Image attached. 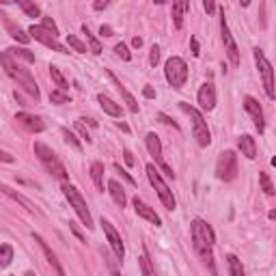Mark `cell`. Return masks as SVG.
Segmentation results:
<instances>
[{
	"label": "cell",
	"mask_w": 276,
	"mask_h": 276,
	"mask_svg": "<svg viewBox=\"0 0 276 276\" xmlns=\"http://www.w3.org/2000/svg\"><path fill=\"white\" fill-rule=\"evenodd\" d=\"M0 61H3V67H5V71H7V76H11L20 86H24V89L31 93L35 99H39V89H37V84H35L33 76L28 74L26 69H22L20 65L13 63V61H11V54L7 52V50L3 52V56H0Z\"/></svg>",
	"instance_id": "1"
},
{
	"label": "cell",
	"mask_w": 276,
	"mask_h": 276,
	"mask_svg": "<svg viewBox=\"0 0 276 276\" xmlns=\"http://www.w3.org/2000/svg\"><path fill=\"white\" fill-rule=\"evenodd\" d=\"M35 156H37L41 160V164L46 166V171L50 173L52 177L56 179H61L65 181L69 175H67V171H65V166L61 164V160L54 156V151L48 147V145H43V143H35Z\"/></svg>",
	"instance_id": "2"
},
{
	"label": "cell",
	"mask_w": 276,
	"mask_h": 276,
	"mask_svg": "<svg viewBox=\"0 0 276 276\" xmlns=\"http://www.w3.org/2000/svg\"><path fill=\"white\" fill-rule=\"evenodd\" d=\"M179 108L184 110L186 114H190L192 119V134L197 138V143L201 147H209V143H212V134H209V127L205 119H203V114L197 110V108H192L190 104H186V101H179Z\"/></svg>",
	"instance_id": "3"
},
{
	"label": "cell",
	"mask_w": 276,
	"mask_h": 276,
	"mask_svg": "<svg viewBox=\"0 0 276 276\" xmlns=\"http://www.w3.org/2000/svg\"><path fill=\"white\" fill-rule=\"evenodd\" d=\"M190 231H192V242H194V248L199 252L201 250H212V246L216 242V233L214 229L209 227L205 220H201V218H194L190 222Z\"/></svg>",
	"instance_id": "4"
},
{
	"label": "cell",
	"mask_w": 276,
	"mask_h": 276,
	"mask_svg": "<svg viewBox=\"0 0 276 276\" xmlns=\"http://www.w3.org/2000/svg\"><path fill=\"white\" fill-rule=\"evenodd\" d=\"M63 194H65V199L69 201V205L74 207V212L78 214V218L82 220V224L86 229H93V216L89 212V207H86V201L82 199V194H80L74 186H69V184H65L63 186Z\"/></svg>",
	"instance_id": "5"
},
{
	"label": "cell",
	"mask_w": 276,
	"mask_h": 276,
	"mask_svg": "<svg viewBox=\"0 0 276 276\" xmlns=\"http://www.w3.org/2000/svg\"><path fill=\"white\" fill-rule=\"evenodd\" d=\"M147 177L151 181V186L156 188V192H158L160 201H162V205L169 209V212H173V209L177 207V201H175V197H173V190L164 184V179L160 177V173H158V169L154 164H147Z\"/></svg>",
	"instance_id": "6"
},
{
	"label": "cell",
	"mask_w": 276,
	"mask_h": 276,
	"mask_svg": "<svg viewBox=\"0 0 276 276\" xmlns=\"http://www.w3.org/2000/svg\"><path fill=\"white\" fill-rule=\"evenodd\" d=\"M164 76L173 89H181L188 80V65L181 56H171L164 65Z\"/></svg>",
	"instance_id": "7"
},
{
	"label": "cell",
	"mask_w": 276,
	"mask_h": 276,
	"mask_svg": "<svg viewBox=\"0 0 276 276\" xmlns=\"http://www.w3.org/2000/svg\"><path fill=\"white\" fill-rule=\"evenodd\" d=\"M252 56H255V63H257V69H259V76H261V80H263L267 97L274 99L276 97V86H274V69H272V65H270V61L265 59L263 50H259V48L252 50Z\"/></svg>",
	"instance_id": "8"
},
{
	"label": "cell",
	"mask_w": 276,
	"mask_h": 276,
	"mask_svg": "<svg viewBox=\"0 0 276 276\" xmlns=\"http://www.w3.org/2000/svg\"><path fill=\"white\" fill-rule=\"evenodd\" d=\"M216 175H218V179H222V181L235 179V175H237V156H235V151L227 149V151H222V154L218 156Z\"/></svg>",
	"instance_id": "9"
},
{
	"label": "cell",
	"mask_w": 276,
	"mask_h": 276,
	"mask_svg": "<svg viewBox=\"0 0 276 276\" xmlns=\"http://www.w3.org/2000/svg\"><path fill=\"white\" fill-rule=\"evenodd\" d=\"M28 35H31L33 39H37L39 43H43L46 48H52L54 52H61V54H67V48L63 46V43H59V39H56L54 33H50L48 28L43 26H31V31H28Z\"/></svg>",
	"instance_id": "10"
},
{
	"label": "cell",
	"mask_w": 276,
	"mask_h": 276,
	"mask_svg": "<svg viewBox=\"0 0 276 276\" xmlns=\"http://www.w3.org/2000/svg\"><path fill=\"white\" fill-rule=\"evenodd\" d=\"M220 35H222L224 52H227L229 61L233 63V65H239V50L235 46V39H233V35H231V28L227 24V20H224V9L220 11Z\"/></svg>",
	"instance_id": "11"
},
{
	"label": "cell",
	"mask_w": 276,
	"mask_h": 276,
	"mask_svg": "<svg viewBox=\"0 0 276 276\" xmlns=\"http://www.w3.org/2000/svg\"><path fill=\"white\" fill-rule=\"evenodd\" d=\"M101 229H104V233H106V237H108V244H110V248H112V252L117 255V259H123L125 257V246H123V239H121V235H119V231L112 227V222L110 220H106V218H101Z\"/></svg>",
	"instance_id": "12"
},
{
	"label": "cell",
	"mask_w": 276,
	"mask_h": 276,
	"mask_svg": "<svg viewBox=\"0 0 276 276\" xmlns=\"http://www.w3.org/2000/svg\"><path fill=\"white\" fill-rule=\"evenodd\" d=\"M244 108H246V112L250 114V119H252V123H255V127L259 129V134H263V129H265V119H263V110H261V104H259L255 97L246 95V97H244Z\"/></svg>",
	"instance_id": "13"
},
{
	"label": "cell",
	"mask_w": 276,
	"mask_h": 276,
	"mask_svg": "<svg viewBox=\"0 0 276 276\" xmlns=\"http://www.w3.org/2000/svg\"><path fill=\"white\" fill-rule=\"evenodd\" d=\"M197 99H199V106L203 108V110H214L216 108V86L212 82H205L201 84V89L197 93Z\"/></svg>",
	"instance_id": "14"
},
{
	"label": "cell",
	"mask_w": 276,
	"mask_h": 276,
	"mask_svg": "<svg viewBox=\"0 0 276 276\" xmlns=\"http://www.w3.org/2000/svg\"><path fill=\"white\" fill-rule=\"evenodd\" d=\"M134 209H136V214L141 216V218H145L147 222L156 224V227H160V224H162V218H160V216L156 214V209H154V207H149L143 199H138V197L134 199Z\"/></svg>",
	"instance_id": "15"
},
{
	"label": "cell",
	"mask_w": 276,
	"mask_h": 276,
	"mask_svg": "<svg viewBox=\"0 0 276 276\" xmlns=\"http://www.w3.org/2000/svg\"><path fill=\"white\" fill-rule=\"evenodd\" d=\"M16 121L20 123V125H24L26 129H31V132H43V129H46V123H43V119L37 117V114L18 112L16 114Z\"/></svg>",
	"instance_id": "16"
},
{
	"label": "cell",
	"mask_w": 276,
	"mask_h": 276,
	"mask_svg": "<svg viewBox=\"0 0 276 276\" xmlns=\"http://www.w3.org/2000/svg\"><path fill=\"white\" fill-rule=\"evenodd\" d=\"M145 145H147V149H149V154L156 158V162L162 166L166 164L164 160H162V143H160V136L156 132H149L147 136H145Z\"/></svg>",
	"instance_id": "17"
},
{
	"label": "cell",
	"mask_w": 276,
	"mask_h": 276,
	"mask_svg": "<svg viewBox=\"0 0 276 276\" xmlns=\"http://www.w3.org/2000/svg\"><path fill=\"white\" fill-rule=\"evenodd\" d=\"M33 237H35V242H37V244L41 246L43 255H46V259H48V263L54 267V270H56V274H59V276H65V270H63V265L59 263V259H56V255L52 252V248H50V246H48L46 242H43V237H41V235H37V233H35Z\"/></svg>",
	"instance_id": "18"
},
{
	"label": "cell",
	"mask_w": 276,
	"mask_h": 276,
	"mask_svg": "<svg viewBox=\"0 0 276 276\" xmlns=\"http://www.w3.org/2000/svg\"><path fill=\"white\" fill-rule=\"evenodd\" d=\"M237 147H239V151H242L244 158H248V160L257 158V143H255V138H252L250 134L239 136L237 138Z\"/></svg>",
	"instance_id": "19"
},
{
	"label": "cell",
	"mask_w": 276,
	"mask_h": 276,
	"mask_svg": "<svg viewBox=\"0 0 276 276\" xmlns=\"http://www.w3.org/2000/svg\"><path fill=\"white\" fill-rule=\"evenodd\" d=\"M97 101H99L101 110H104L106 114H110V117H117V119L123 117V108H121L114 99H110L108 95H104V93H99V95H97Z\"/></svg>",
	"instance_id": "20"
},
{
	"label": "cell",
	"mask_w": 276,
	"mask_h": 276,
	"mask_svg": "<svg viewBox=\"0 0 276 276\" xmlns=\"http://www.w3.org/2000/svg\"><path fill=\"white\" fill-rule=\"evenodd\" d=\"M106 74H108V76H110V80H112V82H114V84H117V89H119V93H121V97H123V99H125V104H127V108H129V110H132V112H138V101L134 99V95H132V93H129V91L125 89V86H123V84H121V80H119L117 76H114V74H112V71H110V69H108V71H106Z\"/></svg>",
	"instance_id": "21"
},
{
	"label": "cell",
	"mask_w": 276,
	"mask_h": 276,
	"mask_svg": "<svg viewBox=\"0 0 276 276\" xmlns=\"http://www.w3.org/2000/svg\"><path fill=\"white\" fill-rule=\"evenodd\" d=\"M108 192H110L112 201L117 203L119 207H125L127 197H125V190H123V186H119V181H114V179L108 181Z\"/></svg>",
	"instance_id": "22"
},
{
	"label": "cell",
	"mask_w": 276,
	"mask_h": 276,
	"mask_svg": "<svg viewBox=\"0 0 276 276\" xmlns=\"http://www.w3.org/2000/svg\"><path fill=\"white\" fill-rule=\"evenodd\" d=\"M5 26H7V31L11 33V37H13V39H18L20 43H28V41H31V35H26L20 26L13 24L11 20H5Z\"/></svg>",
	"instance_id": "23"
},
{
	"label": "cell",
	"mask_w": 276,
	"mask_h": 276,
	"mask_svg": "<svg viewBox=\"0 0 276 276\" xmlns=\"http://www.w3.org/2000/svg\"><path fill=\"white\" fill-rule=\"evenodd\" d=\"M91 177H93V181H95L97 190L104 192V164H101V162H93L91 164Z\"/></svg>",
	"instance_id": "24"
},
{
	"label": "cell",
	"mask_w": 276,
	"mask_h": 276,
	"mask_svg": "<svg viewBox=\"0 0 276 276\" xmlns=\"http://www.w3.org/2000/svg\"><path fill=\"white\" fill-rule=\"evenodd\" d=\"M190 9V5L188 3H177L173 5V22H175V28L179 31L181 26H184V11Z\"/></svg>",
	"instance_id": "25"
},
{
	"label": "cell",
	"mask_w": 276,
	"mask_h": 276,
	"mask_svg": "<svg viewBox=\"0 0 276 276\" xmlns=\"http://www.w3.org/2000/svg\"><path fill=\"white\" fill-rule=\"evenodd\" d=\"M20 9L26 13L28 18H41V9H39V5H35V3H28V0H20Z\"/></svg>",
	"instance_id": "26"
},
{
	"label": "cell",
	"mask_w": 276,
	"mask_h": 276,
	"mask_svg": "<svg viewBox=\"0 0 276 276\" xmlns=\"http://www.w3.org/2000/svg\"><path fill=\"white\" fill-rule=\"evenodd\" d=\"M82 33H84V37H86V41H89V46H91V52L93 54H101V43H99V39L95 37V35H91V31H89V26H82Z\"/></svg>",
	"instance_id": "27"
},
{
	"label": "cell",
	"mask_w": 276,
	"mask_h": 276,
	"mask_svg": "<svg viewBox=\"0 0 276 276\" xmlns=\"http://www.w3.org/2000/svg\"><path fill=\"white\" fill-rule=\"evenodd\" d=\"M227 265H229V272L231 276H244V265L235 255H229L227 257Z\"/></svg>",
	"instance_id": "28"
},
{
	"label": "cell",
	"mask_w": 276,
	"mask_h": 276,
	"mask_svg": "<svg viewBox=\"0 0 276 276\" xmlns=\"http://www.w3.org/2000/svg\"><path fill=\"white\" fill-rule=\"evenodd\" d=\"M9 54H13L16 59H22V61H26V63H35V54L31 52V50H26V48H9L7 50Z\"/></svg>",
	"instance_id": "29"
},
{
	"label": "cell",
	"mask_w": 276,
	"mask_h": 276,
	"mask_svg": "<svg viewBox=\"0 0 276 276\" xmlns=\"http://www.w3.org/2000/svg\"><path fill=\"white\" fill-rule=\"evenodd\" d=\"M50 76H52V80L61 91H67V80H65V76L61 74V69L56 67V65H50Z\"/></svg>",
	"instance_id": "30"
},
{
	"label": "cell",
	"mask_w": 276,
	"mask_h": 276,
	"mask_svg": "<svg viewBox=\"0 0 276 276\" xmlns=\"http://www.w3.org/2000/svg\"><path fill=\"white\" fill-rule=\"evenodd\" d=\"M61 134H63V138H65V143H67V145H71V147H74L76 151H82V143L78 141V138H76V134L71 132V129L63 127V129H61Z\"/></svg>",
	"instance_id": "31"
},
{
	"label": "cell",
	"mask_w": 276,
	"mask_h": 276,
	"mask_svg": "<svg viewBox=\"0 0 276 276\" xmlns=\"http://www.w3.org/2000/svg\"><path fill=\"white\" fill-rule=\"evenodd\" d=\"M13 259V248L9 244H3V248H0V267H7L11 263Z\"/></svg>",
	"instance_id": "32"
},
{
	"label": "cell",
	"mask_w": 276,
	"mask_h": 276,
	"mask_svg": "<svg viewBox=\"0 0 276 276\" xmlns=\"http://www.w3.org/2000/svg\"><path fill=\"white\" fill-rule=\"evenodd\" d=\"M259 184H261V190H263L265 194H274V186H272V179L267 173H259Z\"/></svg>",
	"instance_id": "33"
},
{
	"label": "cell",
	"mask_w": 276,
	"mask_h": 276,
	"mask_svg": "<svg viewBox=\"0 0 276 276\" xmlns=\"http://www.w3.org/2000/svg\"><path fill=\"white\" fill-rule=\"evenodd\" d=\"M50 101H52V104H56V106H61V104H69V95H67V93H65V91H52V93H50Z\"/></svg>",
	"instance_id": "34"
},
{
	"label": "cell",
	"mask_w": 276,
	"mask_h": 276,
	"mask_svg": "<svg viewBox=\"0 0 276 276\" xmlns=\"http://www.w3.org/2000/svg\"><path fill=\"white\" fill-rule=\"evenodd\" d=\"M67 43H69V48L76 50V52H86V46L76 37V35H67Z\"/></svg>",
	"instance_id": "35"
},
{
	"label": "cell",
	"mask_w": 276,
	"mask_h": 276,
	"mask_svg": "<svg viewBox=\"0 0 276 276\" xmlns=\"http://www.w3.org/2000/svg\"><path fill=\"white\" fill-rule=\"evenodd\" d=\"M138 265H141V270H143V276H154V270H151V263H149L147 255L138 257Z\"/></svg>",
	"instance_id": "36"
},
{
	"label": "cell",
	"mask_w": 276,
	"mask_h": 276,
	"mask_svg": "<svg viewBox=\"0 0 276 276\" xmlns=\"http://www.w3.org/2000/svg\"><path fill=\"white\" fill-rule=\"evenodd\" d=\"M114 52H117L119 56H121V59L123 61H129V59H132V54H129V48L125 46V43H117V46H114Z\"/></svg>",
	"instance_id": "37"
},
{
	"label": "cell",
	"mask_w": 276,
	"mask_h": 276,
	"mask_svg": "<svg viewBox=\"0 0 276 276\" xmlns=\"http://www.w3.org/2000/svg\"><path fill=\"white\" fill-rule=\"evenodd\" d=\"M3 192L7 194V197H11V199H16V201H20V203H22V205H26L28 209H33V207H31V203H28L26 199H22V197H20V194H16V192H13V190H11V188H9V186H3Z\"/></svg>",
	"instance_id": "38"
},
{
	"label": "cell",
	"mask_w": 276,
	"mask_h": 276,
	"mask_svg": "<svg viewBox=\"0 0 276 276\" xmlns=\"http://www.w3.org/2000/svg\"><path fill=\"white\" fill-rule=\"evenodd\" d=\"M158 63H160V48L151 46V50H149V65H151V67H156Z\"/></svg>",
	"instance_id": "39"
},
{
	"label": "cell",
	"mask_w": 276,
	"mask_h": 276,
	"mask_svg": "<svg viewBox=\"0 0 276 276\" xmlns=\"http://www.w3.org/2000/svg\"><path fill=\"white\" fill-rule=\"evenodd\" d=\"M43 28H48L50 33H54V35H59V28H56V24H54V20L52 18H43V24H41Z\"/></svg>",
	"instance_id": "40"
},
{
	"label": "cell",
	"mask_w": 276,
	"mask_h": 276,
	"mask_svg": "<svg viewBox=\"0 0 276 276\" xmlns=\"http://www.w3.org/2000/svg\"><path fill=\"white\" fill-rule=\"evenodd\" d=\"M76 129H78V132H80V134H82V138H84V141H86V143H91V136H89V132H86V127H84V123H82V119H80V121H76Z\"/></svg>",
	"instance_id": "41"
},
{
	"label": "cell",
	"mask_w": 276,
	"mask_h": 276,
	"mask_svg": "<svg viewBox=\"0 0 276 276\" xmlns=\"http://www.w3.org/2000/svg\"><path fill=\"white\" fill-rule=\"evenodd\" d=\"M114 169H117V173H119V175H121L123 179H125V181H127V184H132V186L136 184V181H134V177H129V173H125V171H123V169H121V166H119V164H114Z\"/></svg>",
	"instance_id": "42"
},
{
	"label": "cell",
	"mask_w": 276,
	"mask_h": 276,
	"mask_svg": "<svg viewBox=\"0 0 276 276\" xmlns=\"http://www.w3.org/2000/svg\"><path fill=\"white\" fill-rule=\"evenodd\" d=\"M99 35H101V37H112L114 31H112V28L108 26V24H101V28H99Z\"/></svg>",
	"instance_id": "43"
},
{
	"label": "cell",
	"mask_w": 276,
	"mask_h": 276,
	"mask_svg": "<svg viewBox=\"0 0 276 276\" xmlns=\"http://www.w3.org/2000/svg\"><path fill=\"white\" fill-rule=\"evenodd\" d=\"M123 158H125V164L127 166H134L136 160H134V156H132V151H129V149H123Z\"/></svg>",
	"instance_id": "44"
},
{
	"label": "cell",
	"mask_w": 276,
	"mask_h": 276,
	"mask_svg": "<svg viewBox=\"0 0 276 276\" xmlns=\"http://www.w3.org/2000/svg\"><path fill=\"white\" fill-rule=\"evenodd\" d=\"M158 119H160V121H162V123H166V125H173V127H175V129H179V125H177V123H173V121H171L169 117H166V114H164V112H160V114H158Z\"/></svg>",
	"instance_id": "45"
},
{
	"label": "cell",
	"mask_w": 276,
	"mask_h": 276,
	"mask_svg": "<svg viewBox=\"0 0 276 276\" xmlns=\"http://www.w3.org/2000/svg\"><path fill=\"white\" fill-rule=\"evenodd\" d=\"M143 95L147 97V99H154V97H156V91L151 89V86H145V89H143Z\"/></svg>",
	"instance_id": "46"
},
{
	"label": "cell",
	"mask_w": 276,
	"mask_h": 276,
	"mask_svg": "<svg viewBox=\"0 0 276 276\" xmlns=\"http://www.w3.org/2000/svg\"><path fill=\"white\" fill-rule=\"evenodd\" d=\"M203 9H205L207 13H214L216 11V5L212 3V0H205V3H203Z\"/></svg>",
	"instance_id": "47"
},
{
	"label": "cell",
	"mask_w": 276,
	"mask_h": 276,
	"mask_svg": "<svg viewBox=\"0 0 276 276\" xmlns=\"http://www.w3.org/2000/svg\"><path fill=\"white\" fill-rule=\"evenodd\" d=\"M192 54H194V56L201 54V48H199V39H197V37H192Z\"/></svg>",
	"instance_id": "48"
},
{
	"label": "cell",
	"mask_w": 276,
	"mask_h": 276,
	"mask_svg": "<svg viewBox=\"0 0 276 276\" xmlns=\"http://www.w3.org/2000/svg\"><path fill=\"white\" fill-rule=\"evenodd\" d=\"M108 259V265H110V276H121V272L117 270V267H114V263H112V259L110 257H106Z\"/></svg>",
	"instance_id": "49"
},
{
	"label": "cell",
	"mask_w": 276,
	"mask_h": 276,
	"mask_svg": "<svg viewBox=\"0 0 276 276\" xmlns=\"http://www.w3.org/2000/svg\"><path fill=\"white\" fill-rule=\"evenodd\" d=\"M106 7H108V3H106V0H97V3H93V9H97V11L106 9Z\"/></svg>",
	"instance_id": "50"
},
{
	"label": "cell",
	"mask_w": 276,
	"mask_h": 276,
	"mask_svg": "<svg viewBox=\"0 0 276 276\" xmlns=\"http://www.w3.org/2000/svg\"><path fill=\"white\" fill-rule=\"evenodd\" d=\"M0 156H3V162H13L11 154H7V151H3V154H0Z\"/></svg>",
	"instance_id": "51"
},
{
	"label": "cell",
	"mask_w": 276,
	"mask_h": 276,
	"mask_svg": "<svg viewBox=\"0 0 276 276\" xmlns=\"http://www.w3.org/2000/svg\"><path fill=\"white\" fill-rule=\"evenodd\" d=\"M132 46H134V48H141V46H143V39H141V37H134V39H132Z\"/></svg>",
	"instance_id": "52"
},
{
	"label": "cell",
	"mask_w": 276,
	"mask_h": 276,
	"mask_svg": "<svg viewBox=\"0 0 276 276\" xmlns=\"http://www.w3.org/2000/svg\"><path fill=\"white\" fill-rule=\"evenodd\" d=\"M117 125H119L121 129H123V132H129V127H127V123H123V121H119V123H117Z\"/></svg>",
	"instance_id": "53"
},
{
	"label": "cell",
	"mask_w": 276,
	"mask_h": 276,
	"mask_svg": "<svg viewBox=\"0 0 276 276\" xmlns=\"http://www.w3.org/2000/svg\"><path fill=\"white\" fill-rule=\"evenodd\" d=\"M267 218H270V220H276V209H270V214H267Z\"/></svg>",
	"instance_id": "54"
},
{
	"label": "cell",
	"mask_w": 276,
	"mask_h": 276,
	"mask_svg": "<svg viewBox=\"0 0 276 276\" xmlns=\"http://www.w3.org/2000/svg\"><path fill=\"white\" fill-rule=\"evenodd\" d=\"M24 276H35V272H31V270H28V272H24Z\"/></svg>",
	"instance_id": "55"
},
{
	"label": "cell",
	"mask_w": 276,
	"mask_h": 276,
	"mask_svg": "<svg viewBox=\"0 0 276 276\" xmlns=\"http://www.w3.org/2000/svg\"><path fill=\"white\" fill-rule=\"evenodd\" d=\"M272 166H274V169H276V156L272 158Z\"/></svg>",
	"instance_id": "56"
}]
</instances>
